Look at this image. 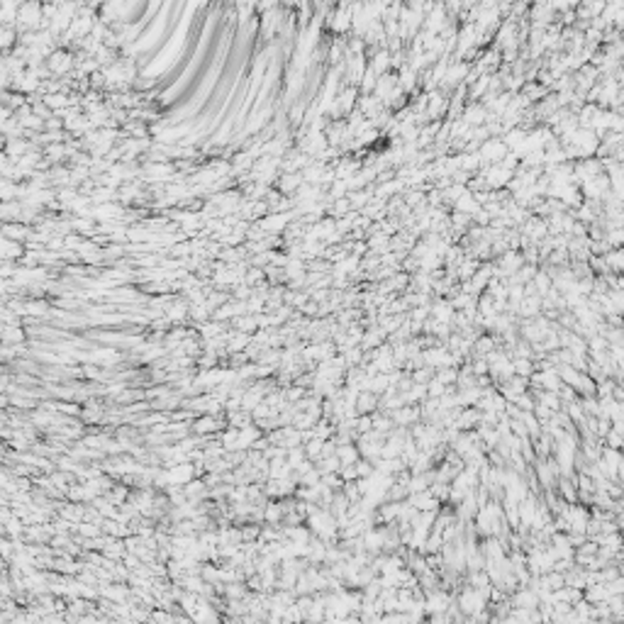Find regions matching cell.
<instances>
[{"label":"cell","mask_w":624,"mask_h":624,"mask_svg":"<svg viewBox=\"0 0 624 624\" xmlns=\"http://www.w3.org/2000/svg\"><path fill=\"white\" fill-rule=\"evenodd\" d=\"M12 37H15V34H12V29H5V39H3V44H5V47H10V44H12Z\"/></svg>","instance_id":"obj_4"},{"label":"cell","mask_w":624,"mask_h":624,"mask_svg":"<svg viewBox=\"0 0 624 624\" xmlns=\"http://www.w3.org/2000/svg\"><path fill=\"white\" fill-rule=\"evenodd\" d=\"M76 66V59L68 51H51V54L47 56V68L51 71V76H66L71 68Z\"/></svg>","instance_id":"obj_1"},{"label":"cell","mask_w":624,"mask_h":624,"mask_svg":"<svg viewBox=\"0 0 624 624\" xmlns=\"http://www.w3.org/2000/svg\"><path fill=\"white\" fill-rule=\"evenodd\" d=\"M193 475H195V466H190V463H178V466H171L168 468V478H171V485H186L193 480Z\"/></svg>","instance_id":"obj_2"},{"label":"cell","mask_w":624,"mask_h":624,"mask_svg":"<svg viewBox=\"0 0 624 624\" xmlns=\"http://www.w3.org/2000/svg\"><path fill=\"white\" fill-rule=\"evenodd\" d=\"M193 429H195V434H207V432H215V429H217L215 415H210V412H207L205 417L195 419V422H193Z\"/></svg>","instance_id":"obj_3"}]
</instances>
